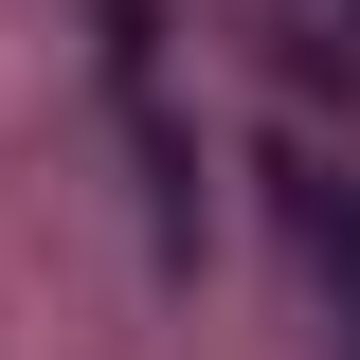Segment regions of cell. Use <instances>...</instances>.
Wrapping results in <instances>:
<instances>
[{"mask_svg": "<svg viewBox=\"0 0 360 360\" xmlns=\"http://www.w3.org/2000/svg\"><path fill=\"white\" fill-rule=\"evenodd\" d=\"M288 180V234H307L324 307H342V360H360V162H270Z\"/></svg>", "mask_w": 360, "mask_h": 360, "instance_id": "2", "label": "cell"}, {"mask_svg": "<svg viewBox=\"0 0 360 360\" xmlns=\"http://www.w3.org/2000/svg\"><path fill=\"white\" fill-rule=\"evenodd\" d=\"M90 72H108V127H127V162H144V234H162V270L198 252V144H180V108H162V0H90Z\"/></svg>", "mask_w": 360, "mask_h": 360, "instance_id": "1", "label": "cell"}]
</instances>
